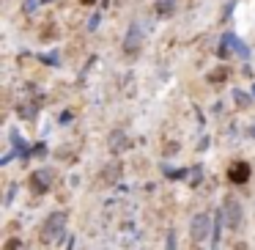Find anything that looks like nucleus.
<instances>
[{
  "instance_id": "f257e3e1",
  "label": "nucleus",
  "mask_w": 255,
  "mask_h": 250,
  "mask_svg": "<svg viewBox=\"0 0 255 250\" xmlns=\"http://www.w3.org/2000/svg\"><path fill=\"white\" fill-rule=\"evenodd\" d=\"M63 228H66V215H63V212H52L44 220V228H41V242H47V245L55 242L63 234Z\"/></svg>"
},
{
  "instance_id": "f03ea898",
  "label": "nucleus",
  "mask_w": 255,
  "mask_h": 250,
  "mask_svg": "<svg viewBox=\"0 0 255 250\" xmlns=\"http://www.w3.org/2000/svg\"><path fill=\"white\" fill-rule=\"evenodd\" d=\"M8 138H11V146H14V151H8L6 157H0V165H8V162H11L14 157H22V160H28V157H33V149H28V143H25V140L19 138V132H17V129H11V132H8Z\"/></svg>"
},
{
  "instance_id": "7ed1b4c3",
  "label": "nucleus",
  "mask_w": 255,
  "mask_h": 250,
  "mask_svg": "<svg viewBox=\"0 0 255 250\" xmlns=\"http://www.w3.org/2000/svg\"><path fill=\"white\" fill-rule=\"evenodd\" d=\"M50 187H52V171L41 168V171L30 173V193H33V195H44Z\"/></svg>"
},
{
  "instance_id": "20e7f679",
  "label": "nucleus",
  "mask_w": 255,
  "mask_h": 250,
  "mask_svg": "<svg viewBox=\"0 0 255 250\" xmlns=\"http://www.w3.org/2000/svg\"><path fill=\"white\" fill-rule=\"evenodd\" d=\"M225 223H228V228H242V220H244V215H242V204H239V198H225Z\"/></svg>"
},
{
  "instance_id": "39448f33",
  "label": "nucleus",
  "mask_w": 255,
  "mask_h": 250,
  "mask_svg": "<svg viewBox=\"0 0 255 250\" xmlns=\"http://www.w3.org/2000/svg\"><path fill=\"white\" fill-rule=\"evenodd\" d=\"M140 47H143V28L140 25H132L127 30V39H124V52L127 55H137Z\"/></svg>"
},
{
  "instance_id": "423d86ee",
  "label": "nucleus",
  "mask_w": 255,
  "mask_h": 250,
  "mask_svg": "<svg viewBox=\"0 0 255 250\" xmlns=\"http://www.w3.org/2000/svg\"><path fill=\"white\" fill-rule=\"evenodd\" d=\"M250 173H253V168H250V162H244V160L231 162V168H228V179H231L233 184H247Z\"/></svg>"
},
{
  "instance_id": "0eeeda50",
  "label": "nucleus",
  "mask_w": 255,
  "mask_h": 250,
  "mask_svg": "<svg viewBox=\"0 0 255 250\" xmlns=\"http://www.w3.org/2000/svg\"><path fill=\"white\" fill-rule=\"evenodd\" d=\"M209 228H214L211 217L209 215H198L192 220V239H195V242H203V239L209 237Z\"/></svg>"
},
{
  "instance_id": "6e6552de",
  "label": "nucleus",
  "mask_w": 255,
  "mask_h": 250,
  "mask_svg": "<svg viewBox=\"0 0 255 250\" xmlns=\"http://www.w3.org/2000/svg\"><path fill=\"white\" fill-rule=\"evenodd\" d=\"M129 146H132V140H129L127 135L121 132V129L110 132V151H113V154H118V151H127Z\"/></svg>"
},
{
  "instance_id": "1a4fd4ad",
  "label": "nucleus",
  "mask_w": 255,
  "mask_h": 250,
  "mask_svg": "<svg viewBox=\"0 0 255 250\" xmlns=\"http://www.w3.org/2000/svg\"><path fill=\"white\" fill-rule=\"evenodd\" d=\"M176 6H178V0H154V11L159 14V17L176 14Z\"/></svg>"
},
{
  "instance_id": "9d476101",
  "label": "nucleus",
  "mask_w": 255,
  "mask_h": 250,
  "mask_svg": "<svg viewBox=\"0 0 255 250\" xmlns=\"http://www.w3.org/2000/svg\"><path fill=\"white\" fill-rule=\"evenodd\" d=\"M233 41H236V36H233V33H225V36H222L220 47H217V55H220V58H228V55H231Z\"/></svg>"
},
{
  "instance_id": "9b49d317",
  "label": "nucleus",
  "mask_w": 255,
  "mask_h": 250,
  "mask_svg": "<svg viewBox=\"0 0 255 250\" xmlns=\"http://www.w3.org/2000/svg\"><path fill=\"white\" fill-rule=\"evenodd\" d=\"M233 50H236V55H242V61H250V47L244 44V41H233Z\"/></svg>"
},
{
  "instance_id": "f8f14e48",
  "label": "nucleus",
  "mask_w": 255,
  "mask_h": 250,
  "mask_svg": "<svg viewBox=\"0 0 255 250\" xmlns=\"http://www.w3.org/2000/svg\"><path fill=\"white\" fill-rule=\"evenodd\" d=\"M225 80H228V69H217V72H211V74H209V83H211V85L225 83Z\"/></svg>"
},
{
  "instance_id": "ddd939ff",
  "label": "nucleus",
  "mask_w": 255,
  "mask_h": 250,
  "mask_svg": "<svg viewBox=\"0 0 255 250\" xmlns=\"http://www.w3.org/2000/svg\"><path fill=\"white\" fill-rule=\"evenodd\" d=\"M118 176H121V165L113 162V168H107V171H105V182H116Z\"/></svg>"
},
{
  "instance_id": "4468645a",
  "label": "nucleus",
  "mask_w": 255,
  "mask_h": 250,
  "mask_svg": "<svg viewBox=\"0 0 255 250\" xmlns=\"http://www.w3.org/2000/svg\"><path fill=\"white\" fill-rule=\"evenodd\" d=\"M233 99H236V105H239V107H247L250 102H253L247 94H244V91H233Z\"/></svg>"
},
{
  "instance_id": "2eb2a0df",
  "label": "nucleus",
  "mask_w": 255,
  "mask_h": 250,
  "mask_svg": "<svg viewBox=\"0 0 255 250\" xmlns=\"http://www.w3.org/2000/svg\"><path fill=\"white\" fill-rule=\"evenodd\" d=\"M19 116L33 118V116H36V105H19Z\"/></svg>"
},
{
  "instance_id": "dca6fc26",
  "label": "nucleus",
  "mask_w": 255,
  "mask_h": 250,
  "mask_svg": "<svg viewBox=\"0 0 255 250\" xmlns=\"http://www.w3.org/2000/svg\"><path fill=\"white\" fill-rule=\"evenodd\" d=\"M41 61L50 63V66H58V52H50V55H41Z\"/></svg>"
},
{
  "instance_id": "f3484780",
  "label": "nucleus",
  "mask_w": 255,
  "mask_h": 250,
  "mask_svg": "<svg viewBox=\"0 0 255 250\" xmlns=\"http://www.w3.org/2000/svg\"><path fill=\"white\" fill-rule=\"evenodd\" d=\"M165 173L173 176V179H181V176H187V168H181V171H170V168H165Z\"/></svg>"
},
{
  "instance_id": "a211bd4d",
  "label": "nucleus",
  "mask_w": 255,
  "mask_h": 250,
  "mask_svg": "<svg viewBox=\"0 0 255 250\" xmlns=\"http://www.w3.org/2000/svg\"><path fill=\"white\" fill-rule=\"evenodd\" d=\"M44 154H47V146L44 143H36L33 146V157H44Z\"/></svg>"
},
{
  "instance_id": "6ab92c4d",
  "label": "nucleus",
  "mask_w": 255,
  "mask_h": 250,
  "mask_svg": "<svg viewBox=\"0 0 255 250\" xmlns=\"http://www.w3.org/2000/svg\"><path fill=\"white\" fill-rule=\"evenodd\" d=\"M22 245H19V239H8L6 242V250H19Z\"/></svg>"
},
{
  "instance_id": "aec40b11",
  "label": "nucleus",
  "mask_w": 255,
  "mask_h": 250,
  "mask_svg": "<svg viewBox=\"0 0 255 250\" xmlns=\"http://www.w3.org/2000/svg\"><path fill=\"white\" fill-rule=\"evenodd\" d=\"M167 250H176V234H167Z\"/></svg>"
},
{
  "instance_id": "412c9836",
  "label": "nucleus",
  "mask_w": 255,
  "mask_h": 250,
  "mask_svg": "<svg viewBox=\"0 0 255 250\" xmlns=\"http://www.w3.org/2000/svg\"><path fill=\"white\" fill-rule=\"evenodd\" d=\"M250 138H255V124H253V127H250Z\"/></svg>"
},
{
  "instance_id": "4be33fe9",
  "label": "nucleus",
  "mask_w": 255,
  "mask_h": 250,
  "mask_svg": "<svg viewBox=\"0 0 255 250\" xmlns=\"http://www.w3.org/2000/svg\"><path fill=\"white\" fill-rule=\"evenodd\" d=\"M80 3H85V6H91V3H96V0H80Z\"/></svg>"
},
{
  "instance_id": "5701e85b",
  "label": "nucleus",
  "mask_w": 255,
  "mask_h": 250,
  "mask_svg": "<svg viewBox=\"0 0 255 250\" xmlns=\"http://www.w3.org/2000/svg\"><path fill=\"white\" fill-rule=\"evenodd\" d=\"M253 96H255V85H253Z\"/></svg>"
},
{
  "instance_id": "b1692460",
  "label": "nucleus",
  "mask_w": 255,
  "mask_h": 250,
  "mask_svg": "<svg viewBox=\"0 0 255 250\" xmlns=\"http://www.w3.org/2000/svg\"><path fill=\"white\" fill-rule=\"evenodd\" d=\"M41 3H50V0H41Z\"/></svg>"
}]
</instances>
